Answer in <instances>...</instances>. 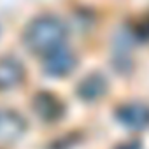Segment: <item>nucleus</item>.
Segmentation results:
<instances>
[{"label": "nucleus", "mask_w": 149, "mask_h": 149, "mask_svg": "<svg viewBox=\"0 0 149 149\" xmlns=\"http://www.w3.org/2000/svg\"><path fill=\"white\" fill-rule=\"evenodd\" d=\"M67 37L65 23L54 14H39L26 23L21 33L25 47L32 53L47 54L49 51L63 46Z\"/></svg>", "instance_id": "obj_1"}, {"label": "nucleus", "mask_w": 149, "mask_h": 149, "mask_svg": "<svg viewBox=\"0 0 149 149\" xmlns=\"http://www.w3.org/2000/svg\"><path fill=\"white\" fill-rule=\"evenodd\" d=\"M76 54H74L68 47L65 46H60L53 51H49L47 54H44V63H42V68L47 76H53V77H61V76H67L74 70L76 67Z\"/></svg>", "instance_id": "obj_2"}, {"label": "nucleus", "mask_w": 149, "mask_h": 149, "mask_svg": "<svg viewBox=\"0 0 149 149\" xmlns=\"http://www.w3.org/2000/svg\"><path fill=\"white\" fill-rule=\"evenodd\" d=\"M25 77V68L14 56L0 58V90H9Z\"/></svg>", "instance_id": "obj_3"}, {"label": "nucleus", "mask_w": 149, "mask_h": 149, "mask_svg": "<svg viewBox=\"0 0 149 149\" xmlns=\"http://www.w3.org/2000/svg\"><path fill=\"white\" fill-rule=\"evenodd\" d=\"M25 128L26 123L16 111H0V140H14Z\"/></svg>", "instance_id": "obj_4"}, {"label": "nucleus", "mask_w": 149, "mask_h": 149, "mask_svg": "<svg viewBox=\"0 0 149 149\" xmlns=\"http://www.w3.org/2000/svg\"><path fill=\"white\" fill-rule=\"evenodd\" d=\"M118 118L130 128H144L149 125V107L142 104H130L118 111Z\"/></svg>", "instance_id": "obj_5"}, {"label": "nucleus", "mask_w": 149, "mask_h": 149, "mask_svg": "<svg viewBox=\"0 0 149 149\" xmlns=\"http://www.w3.org/2000/svg\"><path fill=\"white\" fill-rule=\"evenodd\" d=\"M33 111L37 116H40L46 121H53L61 114V104L58 98L47 91H40L33 98Z\"/></svg>", "instance_id": "obj_6"}, {"label": "nucleus", "mask_w": 149, "mask_h": 149, "mask_svg": "<svg viewBox=\"0 0 149 149\" xmlns=\"http://www.w3.org/2000/svg\"><path fill=\"white\" fill-rule=\"evenodd\" d=\"M107 90V83L100 74H90L77 86V95L84 100H97Z\"/></svg>", "instance_id": "obj_7"}]
</instances>
